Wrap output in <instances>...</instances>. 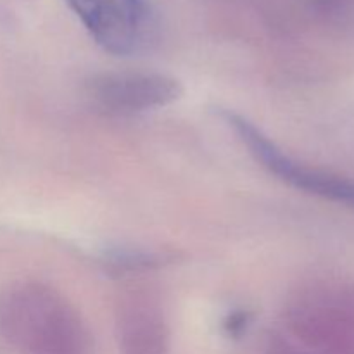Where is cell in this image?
<instances>
[{
  "mask_svg": "<svg viewBox=\"0 0 354 354\" xmlns=\"http://www.w3.org/2000/svg\"><path fill=\"white\" fill-rule=\"evenodd\" d=\"M251 320L252 317L248 313V311L244 310L232 311V313L227 317V320H225V325H223L225 332H227L228 335H232V337L242 335L245 330H248L249 325H251Z\"/></svg>",
  "mask_w": 354,
  "mask_h": 354,
  "instance_id": "cell-8",
  "label": "cell"
},
{
  "mask_svg": "<svg viewBox=\"0 0 354 354\" xmlns=\"http://www.w3.org/2000/svg\"><path fill=\"white\" fill-rule=\"evenodd\" d=\"M182 93L178 80L159 73H104L86 83V95L93 106L116 116L161 109L176 102Z\"/></svg>",
  "mask_w": 354,
  "mask_h": 354,
  "instance_id": "cell-5",
  "label": "cell"
},
{
  "mask_svg": "<svg viewBox=\"0 0 354 354\" xmlns=\"http://www.w3.org/2000/svg\"><path fill=\"white\" fill-rule=\"evenodd\" d=\"M6 334L24 354H88L90 339L80 315L54 290L23 286L2 304Z\"/></svg>",
  "mask_w": 354,
  "mask_h": 354,
  "instance_id": "cell-1",
  "label": "cell"
},
{
  "mask_svg": "<svg viewBox=\"0 0 354 354\" xmlns=\"http://www.w3.org/2000/svg\"><path fill=\"white\" fill-rule=\"evenodd\" d=\"M220 116L270 175L277 176L294 189L354 211V180L296 161L248 118L234 111H220Z\"/></svg>",
  "mask_w": 354,
  "mask_h": 354,
  "instance_id": "cell-3",
  "label": "cell"
},
{
  "mask_svg": "<svg viewBox=\"0 0 354 354\" xmlns=\"http://www.w3.org/2000/svg\"><path fill=\"white\" fill-rule=\"evenodd\" d=\"M99 47L118 57L147 48L154 31L145 0H64Z\"/></svg>",
  "mask_w": 354,
  "mask_h": 354,
  "instance_id": "cell-4",
  "label": "cell"
},
{
  "mask_svg": "<svg viewBox=\"0 0 354 354\" xmlns=\"http://www.w3.org/2000/svg\"><path fill=\"white\" fill-rule=\"evenodd\" d=\"M116 334L121 354H166L169 332L165 311L149 292L130 294L120 301Z\"/></svg>",
  "mask_w": 354,
  "mask_h": 354,
  "instance_id": "cell-6",
  "label": "cell"
},
{
  "mask_svg": "<svg viewBox=\"0 0 354 354\" xmlns=\"http://www.w3.org/2000/svg\"><path fill=\"white\" fill-rule=\"evenodd\" d=\"M294 334L320 354H354V282L311 283L292 301Z\"/></svg>",
  "mask_w": 354,
  "mask_h": 354,
  "instance_id": "cell-2",
  "label": "cell"
},
{
  "mask_svg": "<svg viewBox=\"0 0 354 354\" xmlns=\"http://www.w3.org/2000/svg\"><path fill=\"white\" fill-rule=\"evenodd\" d=\"M109 263L116 268L123 270H144L151 266L159 265L161 258L154 252L147 251H135V249H127V251H114L109 254Z\"/></svg>",
  "mask_w": 354,
  "mask_h": 354,
  "instance_id": "cell-7",
  "label": "cell"
}]
</instances>
